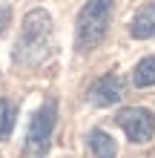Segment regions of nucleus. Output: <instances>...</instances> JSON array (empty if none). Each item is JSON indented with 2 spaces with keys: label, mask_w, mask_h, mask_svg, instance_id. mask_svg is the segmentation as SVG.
Instances as JSON below:
<instances>
[{
  "label": "nucleus",
  "mask_w": 155,
  "mask_h": 158,
  "mask_svg": "<svg viewBox=\"0 0 155 158\" xmlns=\"http://www.w3.org/2000/svg\"><path fill=\"white\" fill-rule=\"evenodd\" d=\"M52 49V17L43 9H32L23 15L20 35L14 43V60L23 66H38L40 60H46Z\"/></svg>",
  "instance_id": "f257e3e1"
},
{
  "label": "nucleus",
  "mask_w": 155,
  "mask_h": 158,
  "mask_svg": "<svg viewBox=\"0 0 155 158\" xmlns=\"http://www.w3.org/2000/svg\"><path fill=\"white\" fill-rule=\"evenodd\" d=\"M112 12H115V0H89L78 12V23H75V49L78 52L86 55L101 46V40L109 32V23H112Z\"/></svg>",
  "instance_id": "f03ea898"
},
{
  "label": "nucleus",
  "mask_w": 155,
  "mask_h": 158,
  "mask_svg": "<svg viewBox=\"0 0 155 158\" xmlns=\"http://www.w3.org/2000/svg\"><path fill=\"white\" fill-rule=\"evenodd\" d=\"M55 124H58V101L49 98L46 104L32 115L29 132H26V147H23V150H26V158H43V152L49 150Z\"/></svg>",
  "instance_id": "7ed1b4c3"
},
{
  "label": "nucleus",
  "mask_w": 155,
  "mask_h": 158,
  "mask_svg": "<svg viewBox=\"0 0 155 158\" xmlns=\"http://www.w3.org/2000/svg\"><path fill=\"white\" fill-rule=\"evenodd\" d=\"M115 121L132 144H147L152 138V132H155V115L147 106H126V109L118 112Z\"/></svg>",
  "instance_id": "20e7f679"
},
{
  "label": "nucleus",
  "mask_w": 155,
  "mask_h": 158,
  "mask_svg": "<svg viewBox=\"0 0 155 158\" xmlns=\"http://www.w3.org/2000/svg\"><path fill=\"white\" fill-rule=\"evenodd\" d=\"M124 92H126V83L121 75H112V72H106V75H101L92 86H89V104H95V106H112L118 104V101L124 98Z\"/></svg>",
  "instance_id": "39448f33"
},
{
  "label": "nucleus",
  "mask_w": 155,
  "mask_h": 158,
  "mask_svg": "<svg viewBox=\"0 0 155 158\" xmlns=\"http://www.w3.org/2000/svg\"><path fill=\"white\" fill-rule=\"evenodd\" d=\"M129 35L135 40H149L155 38V3H147L144 9H138L129 23Z\"/></svg>",
  "instance_id": "423d86ee"
},
{
  "label": "nucleus",
  "mask_w": 155,
  "mask_h": 158,
  "mask_svg": "<svg viewBox=\"0 0 155 158\" xmlns=\"http://www.w3.org/2000/svg\"><path fill=\"white\" fill-rule=\"evenodd\" d=\"M89 150L95 152V158H115L118 155V144H115V138L104 132V129H92L89 132Z\"/></svg>",
  "instance_id": "0eeeda50"
},
{
  "label": "nucleus",
  "mask_w": 155,
  "mask_h": 158,
  "mask_svg": "<svg viewBox=\"0 0 155 158\" xmlns=\"http://www.w3.org/2000/svg\"><path fill=\"white\" fill-rule=\"evenodd\" d=\"M132 86L135 89L155 86V55L144 58L141 63H135V69H132Z\"/></svg>",
  "instance_id": "6e6552de"
},
{
  "label": "nucleus",
  "mask_w": 155,
  "mask_h": 158,
  "mask_svg": "<svg viewBox=\"0 0 155 158\" xmlns=\"http://www.w3.org/2000/svg\"><path fill=\"white\" fill-rule=\"evenodd\" d=\"M12 127H14V106L9 101H0V141L12 135Z\"/></svg>",
  "instance_id": "1a4fd4ad"
}]
</instances>
